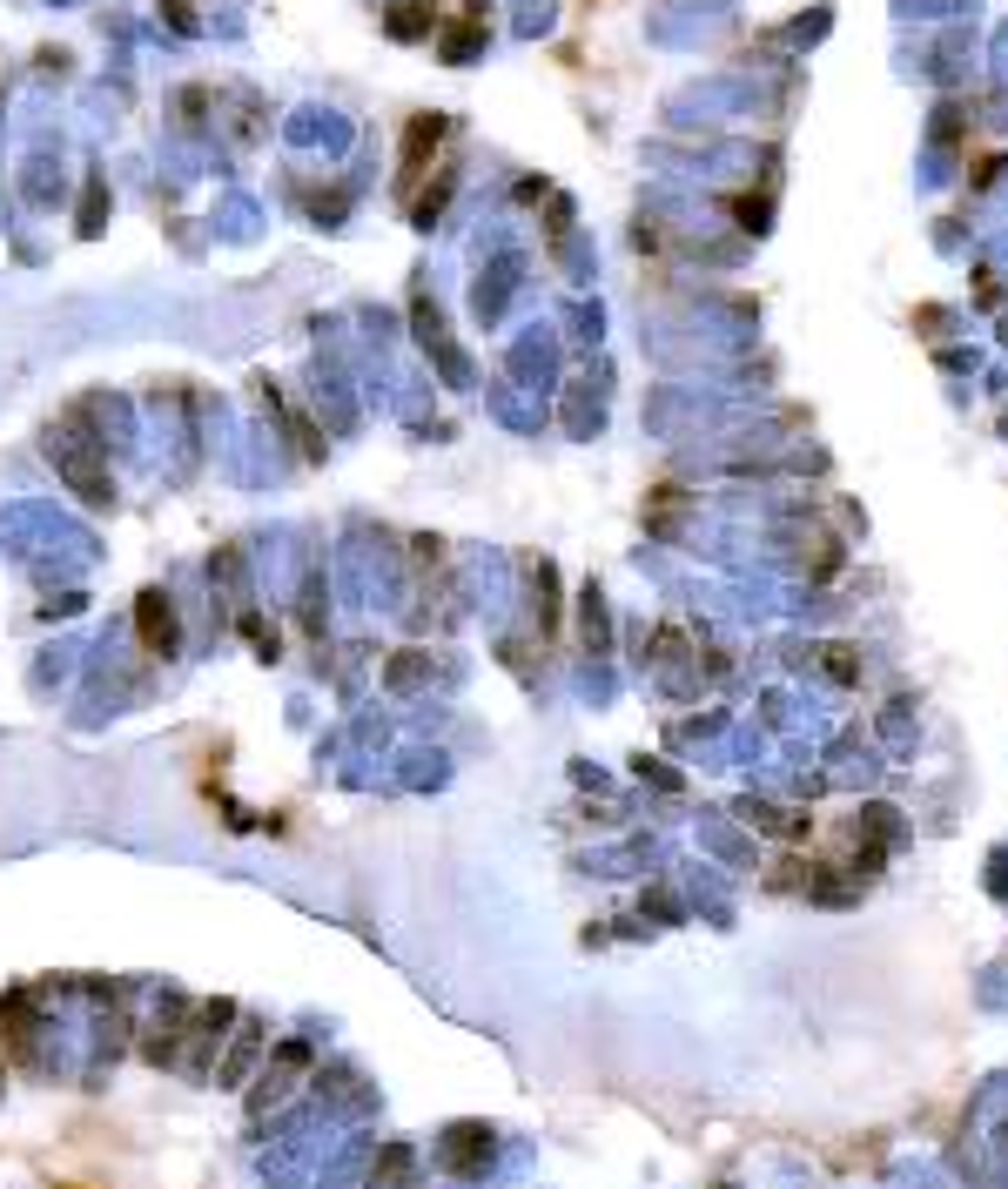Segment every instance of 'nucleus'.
I'll use <instances>...</instances> for the list:
<instances>
[{
	"instance_id": "f03ea898",
	"label": "nucleus",
	"mask_w": 1008,
	"mask_h": 1189,
	"mask_svg": "<svg viewBox=\"0 0 1008 1189\" xmlns=\"http://www.w3.org/2000/svg\"><path fill=\"white\" fill-rule=\"evenodd\" d=\"M424 28H431V8H424V0H397L390 34H397V41H411V34H424Z\"/></svg>"
},
{
	"instance_id": "f257e3e1",
	"label": "nucleus",
	"mask_w": 1008,
	"mask_h": 1189,
	"mask_svg": "<svg viewBox=\"0 0 1008 1189\" xmlns=\"http://www.w3.org/2000/svg\"><path fill=\"white\" fill-rule=\"evenodd\" d=\"M438 135H444V121H438V115L411 121V142H403V175H417V168H424V148H438Z\"/></svg>"
}]
</instances>
